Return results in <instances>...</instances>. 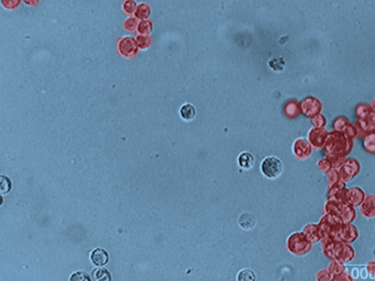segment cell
<instances>
[{"label":"cell","instance_id":"cell-35","mask_svg":"<svg viewBox=\"0 0 375 281\" xmlns=\"http://www.w3.org/2000/svg\"><path fill=\"white\" fill-rule=\"evenodd\" d=\"M315 279L318 281H332L333 277L326 267L321 269L316 273Z\"/></svg>","mask_w":375,"mask_h":281},{"label":"cell","instance_id":"cell-37","mask_svg":"<svg viewBox=\"0 0 375 281\" xmlns=\"http://www.w3.org/2000/svg\"><path fill=\"white\" fill-rule=\"evenodd\" d=\"M355 279L352 277L351 273H349L348 270H345L341 274L335 276L333 279L332 281H353Z\"/></svg>","mask_w":375,"mask_h":281},{"label":"cell","instance_id":"cell-16","mask_svg":"<svg viewBox=\"0 0 375 281\" xmlns=\"http://www.w3.org/2000/svg\"><path fill=\"white\" fill-rule=\"evenodd\" d=\"M302 231L314 245L320 243L321 240L317 223H307L303 227Z\"/></svg>","mask_w":375,"mask_h":281},{"label":"cell","instance_id":"cell-36","mask_svg":"<svg viewBox=\"0 0 375 281\" xmlns=\"http://www.w3.org/2000/svg\"><path fill=\"white\" fill-rule=\"evenodd\" d=\"M137 5L138 4H136L135 0H125L123 4V8L128 14H132V13H135Z\"/></svg>","mask_w":375,"mask_h":281},{"label":"cell","instance_id":"cell-5","mask_svg":"<svg viewBox=\"0 0 375 281\" xmlns=\"http://www.w3.org/2000/svg\"><path fill=\"white\" fill-rule=\"evenodd\" d=\"M284 170V165L281 159L276 156H268L262 160L260 171L262 174L269 180H275L281 177Z\"/></svg>","mask_w":375,"mask_h":281},{"label":"cell","instance_id":"cell-18","mask_svg":"<svg viewBox=\"0 0 375 281\" xmlns=\"http://www.w3.org/2000/svg\"><path fill=\"white\" fill-rule=\"evenodd\" d=\"M238 223L243 230L253 229L257 225V219L252 213L244 212L239 216Z\"/></svg>","mask_w":375,"mask_h":281},{"label":"cell","instance_id":"cell-14","mask_svg":"<svg viewBox=\"0 0 375 281\" xmlns=\"http://www.w3.org/2000/svg\"><path fill=\"white\" fill-rule=\"evenodd\" d=\"M360 215L364 219H375V195L367 193L364 201L358 207Z\"/></svg>","mask_w":375,"mask_h":281},{"label":"cell","instance_id":"cell-3","mask_svg":"<svg viewBox=\"0 0 375 281\" xmlns=\"http://www.w3.org/2000/svg\"><path fill=\"white\" fill-rule=\"evenodd\" d=\"M314 244L306 234L301 231H295L287 237L286 248L287 250L296 256H304L312 250Z\"/></svg>","mask_w":375,"mask_h":281},{"label":"cell","instance_id":"cell-9","mask_svg":"<svg viewBox=\"0 0 375 281\" xmlns=\"http://www.w3.org/2000/svg\"><path fill=\"white\" fill-rule=\"evenodd\" d=\"M360 237L359 230L353 223H342L335 236V240L342 243H355Z\"/></svg>","mask_w":375,"mask_h":281},{"label":"cell","instance_id":"cell-44","mask_svg":"<svg viewBox=\"0 0 375 281\" xmlns=\"http://www.w3.org/2000/svg\"><path fill=\"white\" fill-rule=\"evenodd\" d=\"M351 275H352L353 279H355V276H359V272H358V270H357V269H354V270H352V273H351Z\"/></svg>","mask_w":375,"mask_h":281},{"label":"cell","instance_id":"cell-17","mask_svg":"<svg viewBox=\"0 0 375 281\" xmlns=\"http://www.w3.org/2000/svg\"><path fill=\"white\" fill-rule=\"evenodd\" d=\"M237 162L240 169L248 171L254 167L255 158L249 152L243 151L238 156Z\"/></svg>","mask_w":375,"mask_h":281},{"label":"cell","instance_id":"cell-28","mask_svg":"<svg viewBox=\"0 0 375 281\" xmlns=\"http://www.w3.org/2000/svg\"><path fill=\"white\" fill-rule=\"evenodd\" d=\"M93 277L96 281L111 280V275L106 269H96L93 273Z\"/></svg>","mask_w":375,"mask_h":281},{"label":"cell","instance_id":"cell-42","mask_svg":"<svg viewBox=\"0 0 375 281\" xmlns=\"http://www.w3.org/2000/svg\"><path fill=\"white\" fill-rule=\"evenodd\" d=\"M71 281H88L90 280L88 276L85 273L78 272V273H73L70 278Z\"/></svg>","mask_w":375,"mask_h":281},{"label":"cell","instance_id":"cell-38","mask_svg":"<svg viewBox=\"0 0 375 281\" xmlns=\"http://www.w3.org/2000/svg\"><path fill=\"white\" fill-rule=\"evenodd\" d=\"M137 26H138V22L135 18L130 17L125 21L124 28L128 31H134L136 28H137Z\"/></svg>","mask_w":375,"mask_h":281},{"label":"cell","instance_id":"cell-41","mask_svg":"<svg viewBox=\"0 0 375 281\" xmlns=\"http://www.w3.org/2000/svg\"><path fill=\"white\" fill-rule=\"evenodd\" d=\"M366 269L370 279H375V260L369 261L366 266Z\"/></svg>","mask_w":375,"mask_h":281},{"label":"cell","instance_id":"cell-32","mask_svg":"<svg viewBox=\"0 0 375 281\" xmlns=\"http://www.w3.org/2000/svg\"><path fill=\"white\" fill-rule=\"evenodd\" d=\"M311 121L313 127H326L327 123H328L326 117L322 113L313 117L311 119Z\"/></svg>","mask_w":375,"mask_h":281},{"label":"cell","instance_id":"cell-29","mask_svg":"<svg viewBox=\"0 0 375 281\" xmlns=\"http://www.w3.org/2000/svg\"><path fill=\"white\" fill-rule=\"evenodd\" d=\"M137 31L140 34H147L153 30V25L152 22L149 20H141L139 23H138L137 26Z\"/></svg>","mask_w":375,"mask_h":281},{"label":"cell","instance_id":"cell-31","mask_svg":"<svg viewBox=\"0 0 375 281\" xmlns=\"http://www.w3.org/2000/svg\"><path fill=\"white\" fill-rule=\"evenodd\" d=\"M325 174L326 176L327 181H328V187H330L340 180L338 169H334V168H332Z\"/></svg>","mask_w":375,"mask_h":281},{"label":"cell","instance_id":"cell-12","mask_svg":"<svg viewBox=\"0 0 375 281\" xmlns=\"http://www.w3.org/2000/svg\"><path fill=\"white\" fill-rule=\"evenodd\" d=\"M136 40L132 36H125L118 43V51L122 56L132 58L138 53Z\"/></svg>","mask_w":375,"mask_h":281},{"label":"cell","instance_id":"cell-30","mask_svg":"<svg viewBox=\"0 0 375 281\" xmlns=\"http://www.w3.org/2000/svg\"><path fill=\"white\" fill-rule=\"evenodd\" d=\"M317 168L319 171L325 174V173L328 172V171L332 169L333 166L331 161L328 160V157H322V158L319 159L317 160Z\"/></svg>","mask_w":375,"mask_h":281},{"label":"cell","instance_id":"cell-23","mask_svg":"<svg viewBox=\"0 0 375 281\" xmlns=\"http://www.w3.org/2000/svg\"><path fill=\"white\" fill-rule=\"evenodd\" d=\"M363 147L366 153L375 155V132L369 133L363 139Z\"/></svg>","mask_w":375,"mask_h":281},{"label":"cell","instance_id":"cell-11","mask_svg":"<svg viewBox=\"0 0 375 281\" xmlns=\"http://www.w3.org/2000/svg\"><path fill=\"white\" fill-rule=\"evenodd\" d=\"M312 146L308 139L305 138H298L293 144V153L295 158L299 160H305L311 157L313 153Z\"/></svg>","mask_w":375,"mask_h":281},{"label":"cell","instance_id":"cell-22","mask_svg":"<svg viewBox=\"0 0 375 281\" xmlns=\"http://www.w3.org/2000/svg\"><path fill=\"white\" fill-rule=\"evenodd\" d=\"M327 269H328V271L330 272L333 279H334L335 276L341 274L344 270H347V267H346L345 264H343V263L340 262V261H337V260L331 259L330 261L329 264H328V267H327Z\"/></svg>","mask_w":375,"mask_h":281},{"label":"cell","instance_id":"cell-40","mask_svg":"<svg viewBox=\"0 0 375 281\" xmlns=\"http://www.w3.org/2000/svg\"><path fill=\"white\" fill-rule=\"evenodd\" d=\"M21 0H1L3 7L7 9H14L20 4Z\"/></svg>","mask_w":375,"mask_h":281},{"label":"cell","instance_id":"cell-39","mask_svg":"<svg viewBox=\"0 0 375 281\" xmlns=\"http://www.w3.org/2000/svg\"><path fill=\"white\" fill-rule=\"evenodd\" d=\"M11 188V183L7 177L1 176V192L2 193H7Z\"/></svg>","mask_w":375,"mask_h":281},{"label":"cell","instance_id":"cell-34","mask_svg":"<svg viewBox=\"0 0 375 281\" xmlns=\"http://www.w3.org/2000/svg\"><path fill=\"white\" fill-rule=\"evenodd\" d=\"M136 40L137 45H138V48L141 49H147L150 43V37L147 35V34H138L136 37Z\"/></svg>","mask_w":375,"mask_h":281},{"label":"cell","instance_id":"cell-2","mask_svg":"<svg viewBox=\"0 0 375 281\" xmlns=\"http://www.w3.org/2000/svg\"><path fill=\"white\" fill-rule=\"evenodd\" d=\"M324 213L339 216L344 223H353L358 217L356 207L348 203L340 202L327 198L322 207Z\"/></svg>","mask_w":375,"mask_h":281},{"label":"cell","instance_id":"cell-26","mask_svg":"<svg viewBox=\"0 0 375 281\" xmlns=\"http://www.w3.org/2000/svg\"><path fill=\"white\" fill-rule=\"evenodd\" d=\"M371 112L372 109L370 103H361L357 105L355 107V114H356L357 118L361 119V120L367 118V116Z\"/></svg>","mask_w":375,"mask_h":281},{"label":"cell","instance_id":"cell-27","mask_svg":"<svg viewBox=\"0 0 375 281\" xmlns=\"http://www.w3.org/2000/svg\"><path fill=\"white\" fill-rule=\"evenodd\" d=\"M256 279L255 273L250 269H242L237 274V280L239 281H254Z\"/></svg>","mask_w":375,"mask_h":281},{"label":"cell","instance_id":"cell-6","mask_svg":"<svg viewBox=\"0 0 375 281\" xmlns=\"http://www.w3.org/2000/svg\"><path fill=\"white\" fill-rule=\"evenodd\" d=\"M361 170L360 162L355 157H349L347 156L344 163L338 169L340 180L345 183H349L360 174Z\"/></svg>","mask_w":375,"mask_h":281},{"label":"cell","instance_id":"cell-21","mask_svg":"<svg viewBox=\"0 0 375 281\" xmlns=\"http://www.w3.org/2000/svg\"><path fill=\"white\" fill-rule=\"evenodd\" d=\"M179 113H180L181 118L185 121H191V120H194L197 115V110H196L195 107L191 103H188L182 105Z\"/></svg>","mask_w":375,"mask_h":281},{"label":"cell","instance_id":"cell-15","mask_svg":"<svg viewBox=\"0 0 375 281\" xmlns=\"http://www.w3.org/2000/svg\"><path fill=\"white\" fill-rule=\"evenodd\" d=\"M366 196H367V193L360 186L347 187V193H346V202L357 208L364 201Z\"/></svg>","mask_w":375,"mask_h":281},{"label":"cell","instance_id":"cell-19","mask_svg":"<svg viewBox=\"0 0 375 281\" xmlns=\"http://www.w3.org/2000/svg\"><path fill=\"white\" fill-rule=\"evenodd\" d=\"M92 262L98 267H103L107 264L109 257L107 252L102 249H96L90 254Z\"/></svg>","mask_w":375,"mask_h":281},{"label":"cell","instance_id":"cell-25","mask_svg":"<svg viewBox=\"0 0 375 281\" xmlns=\"http://www.w3.org/2000/svg\"><path fill=\"white\" fill-rule=\"evenodd\" d=\"M351 122L347 117L344 116H339L334 119L333 122V130H339L344 133L347 126L350 124Z\"/></svg>","mask_w":375,"mask_h":281},{"label":"cell","instance_id":"cell-33","mask_svg":"<svg viewBox=\"0 0 375 281\" xmlns=\"http://www.w3.org/2000/svg\"><path fill=\"white\" fill-rule=\"evenodd\" d=\"M325 157H328V160L331 161L333 168L337 169H338L344 163L347 157L345 156H325Z\"/></svg>","mask_w":375,"mask_h":281},{"label":"cell","instance_id":"cell-7","mask_svg":"<svg viewBox=\"0 0 375 281\" xmlns=\"http://www.w3.org/2000/svg\"><path fill=\"white\" fill-rule=\"evenodd\" d=\"M356 257L355 249L350 243H342L336 241L334 246L333 259L337 260L343 264H349L352 262Z\"/></svg>","mask_w":375,"mask_h":281},{"label":"cell","instance_id":"cell-4","mask_svg":"<svg viewBox=\"0 0 375 281\" xmlns=\"http://www.w3.org/2000/svg\"><path fill=\"white\" fill-rule=\"evenodd\" d=\"M317 223L318 225L319 231H320L322 240L326 237L335 239V236L339 228L342 225V223H344V222L339 216L323 213Z\"/></svg>","mask_w":375,"mask_h":281},{"label":"cell","instance_id":"cell-8","mask_svg":"<svg viewBox=\"0 0 375 281\" xmlns=\"http://www.w3.org/2000/svg\"><path fill=\"white\" fill-rule=\"evenodd\" d=\"M329 130L326 127H311L308 130L307 139L314 150H323Z\"/></svg>","mask_w":375,"mask_h":281},{"label":"cell","instance_id":"cell-24","mask_svg":"<svg viewBox=\"0 0 375 281\" xmlns=\"http://www.w3.org/2000/svg\"><path fill=\"white\" fill-rule=\"evenodd\" d=\"M150 12H151V10H150V6L148 4H146V3H140L137 5L134 16L137 19L145 20L150 16Z\"/></svg>","mask_w":375,"mask_h":281},{"label":"cell","instance_id":"cell-43","mask_svg":"<svg viewBox=\"0 0 375 281\" xmlns=\"http://www.w3.org/2000/svg\"><path fill=\"white\" fill-rule=\"evenodd\" d=\"M23 1H25L27 4H28V5L36 6L38 4L40 0H23Z\"/></svg>","mask_w":375,"mask_h":281},{"label":"cell","instance_id":"cell-13","mask_svg":"<svg viewBox=\"0 0 375 281\" xmlns=\"http://www.w3.org/2000/svg\"><path fill=\"white\" fill-rule=\"evenodd\" d=\"M347 183L340 180L332 186L328 187L327 198L334 199L340 202H346V193H347Z\"/></svg>","mask_w":375,"mask_h":281},{"label":"cell","instance_id":"cell-1","mask_svg":"<svg viewBox=\"0 0 375 281\" xmlns=\"http://www.w3.org/2000/svg\"><path fill=\"white\" fill-rule=\"evenodd\" d=\"M355 141L339 130L329 131L323 150L325 156H341L347 157L354 149Z\"/></svg>","mask_w":375,"mask_h":281},{"label":"cell","instance_id":"cell-20","mask_svg":"<svg viewBox=\"0 0 375 281\" xmlns=\"http://www.w3.org/2000/svg\"><path fill=\"white\" fill-rule=\"evenodd\" d=\"M336 241L337 240L335 239L326 237V238L322 239L320 242L322 254L330 260L333 259V253H334Z\"/></svg>","mask_w":375,"mask_h":281},{"label":"cell","instance_id":"cell-10","mask_svg":"<svg viewBox=\"0 0 375 281\" xmlns=\"http://www.w3.org/2000/svg\"><path fill=\"white\" fill-rule=\"evenodd\" d=\"M301 111L306 117L312 119L322 113L323 104L318 97L309 96L303 100L301 104Z\"/></svg>","mask_w":375,"mask_h":281},{"label":"cell","instance_id":"cell-45","mask_svg":"<svg viewBox=\"0 0 375 281\" xmlns=\"http://www.w3.org/2000/svg\"><path fill=\"white\" fill-rule=\"evenodd\" d=\"M370 107H371V109H373V111L375 112V97L374 99H373V100H372L371 102H370Z\"/></svg>","mask_w":375,"mask_h":281}]
</instances>
